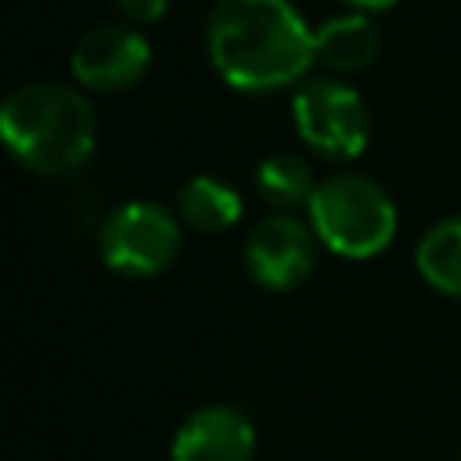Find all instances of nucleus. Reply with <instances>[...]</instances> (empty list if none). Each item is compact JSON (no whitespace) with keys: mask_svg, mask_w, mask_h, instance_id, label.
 <instances>
[{"mask_svg":"<svg viewBox=\"0 0 461 461\" xmlns=\"http://www.w3.org/2000/svg\"><path fill=\"white\" fill-rule=\"evenodd\" d=\"M382 50V32L371 14L364 11H342L313 29V54L317 65L331 76H357L375 65Z\"/></svg>","mask_w":461,"mask_h":461,"instance_id":"1a4fd4ad","label":"nucleus"},{"mask_svg":"<svg viewBox=\"0 0 461 461\" xmlns=\"http://www.w3.org/2000/svg\"><path fill=\"white\" fill-rule=\"evenodd\" d=\"M151 65V43L133 22H101L90 25L68 54L76 86L90 94H119L144 79Z\"/></svg>","mask_w":461,"mask_h":461,"instance_id":"0eeeda50","label":"nucleus"},{"mask_svg":"<svg viewBox=\"0 0 461 461\" xmlns=\"http://www.w3.org/2000/svg\"><path fill=\"white\" fill-rule=\"evenodd\" d=\"M349 11H364V14H378V11H389L396 7L400 0H342Z\"/></svg>","mask_w":461,"mask_h":461,"instance_id":"4468645a","label":"nucleus"},{"mask_svg":"<svg viewBox=\"0 0 461 461\" xmlns=\"http://www.w3.org/2000/svg\"><path fill=\"white\" fill-rule=\"evenodd\" d=\"M414 270L421 281L461 303V212L436 220L414 245Z\"/></svg>","mask_w":461,"mask_h":461,"instance_id":"9b49d317","label":"nucleus"},{"mask_svg":"<svg viewBox=\"0 0 461 461\" xmlns=\"http://www.w3.org/2000/svg\"><path fill=\"white\" fill-rule=\"evenodd\" d=\"M317 245L321 241H317L310 220L274 209L270 216L252 223L245 249H241V263H245V274L259 288L288 292V288H299L313 274Z\"/></svg>","mask_w":461,"mask_h":461,"instance_id":"423d86ee","label":"nucleus"},{"mask_svg":"<svg viewBox=\"0 0 461 461\" xmlns=\"http://www.w3.org/2000/svg\"><path fill=\"white\" fill-rule=\"evenodd\" d=\"M292 122L299 140L328 162H349L371 140V112L346 76H306L292 94Z\"/></svg>","mask_w":461,"mask_h":461,"instance_id":"20e7f679","label":"nucleus"},{"mask_svg":"<svg viewBox=\"0 0 461 461\" xmlns=\"http://www.w3.org/2000/svg\"><path fill=\"white\" fill-rule=\"evenodd\" d=\"M256 425L241 407L205 403L191 411L169 443V461H252Z\"/></svg>","mask_w":461,"mask_h":461,"instance_id":"6e6552de","label":"nucleus"},{"mask_svg":"<svg viewBox=\"0 0 461 461\" xmlns=\"http://www.w3.org/2000/svg\"><path fill=\"white\" fill-rule=\"evenodd\" d=\"M205 54L241 94L299 86L317 61L313 29L292 0H216L205 18Z\"/></svg>","mask_w":461,"mask_h":461,"instance_id":"f257e3e1","label":"nucleus"},{"mask_svg":"<svg viewBox=\"0 0 461 461\" xmlns=\"http://www.w3.org/2000/svg\"><path fill=\"white\" fill-rule=\"evenodd\" d=\"M112 7L119 11L122 22H133V25H155V22H162L169 0H112Z\"/></svg>","mask_w":461,"mask_h":461,"instance_id":"ddd939ff","label":"nucleus"},{"mask_svg":"<svg viewBox=\"0 0 461 461\" xmlns=\"http://www.w3.org/2000/svg\"><path fill=\"white\" fill-rule=\"evenodd\" d=\"M306 220L317 241L342 259H371L382 256L400 227L396 202L389 191L364 173H331L317 180Z\"/></svg>","mask_w":461,"mask_h":461,"instance_id":"7ed1b4c3","label":"nucleus"},{"mask_svg":"<svg viewBox=\"0 0 461 461\" xmlns=\"http://www.w3.org/2000/svg\"><path fill=\"white\" fill-rule=\"evenodd\" d=\"M0 137L22 169L36 176H68L94 158L97 112L83 86L32 79L4 97Z\"/></svg>","mask_w":461,"mask_h":461,"instance_id":"f03ea898","label":"nucleus"},{"mask_svg":"<svg viewBox=\"0 0 461 461\" xmlns=\"http://www.w3.org/2000/svg\"><path fill=\"white\" fill-rule=\"evenodd\" d=\"M252 184H256V194L277 209V212H295V209H306L310 205V194L317 187L313 180V169L306 158L292 155V151H274L267 155L256 173H252Z\"/></svg>","mask_w":461,"mask_h":461,"instance_id":"f8f14e48","label":"nucleus"},{"mask_svg":"<svg viewBox=\"0 0 461 461\" xmlns=\"http://www.w3.org/2000/svg\"><path fill=\"white\" fill-rule=\"evenodd\" d=\"M173 209L180 216V223L187 230H198V234H223L230 230L238 220H241V194L234 191V184H227L223 176H212V173H198V176H187L180 187H176V198H173Z\"/></svg>","mask_w":461,"mask_h":461,"instance_id":"9d476101","label":"nucleus"},{"mask_svg":"<svg viewBox=\"0 0 461 461\" xmlns=\"http://www.w3.org/2000/svg\"><path fill=\"white\" fill-rule=\"evenodd\" d=\"M180 234L184 223L176 209L151 198H133L104 216L97 230V252L101 263L122 277H155L176 259Z\"/></svg>","mask_w":461,"mask_h":461,"instance_id":"39448f33","label":"nucleus"}]
</instances>
